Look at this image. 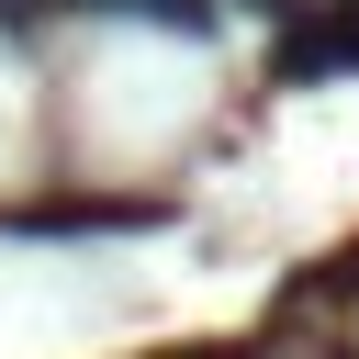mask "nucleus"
I'll list each match as a JSON object with an SVG mask.
<instances>
[{
    "mask_svg": "<svg viewBox=\"0 0 359 359\" xmlns=\"http://www.w3.org/2000/svg\"><path fill=\"white\" fill-rule=\"evenodd\" d=\"M359 67V0H325V11H303L292 34H280V79L303 90V79H348Z\"/></svg>",
    "mask_w": 359,
    "mask_h": 359,
    "instance_id": "1",
    "label": "nucleus"
}]
</instances>
